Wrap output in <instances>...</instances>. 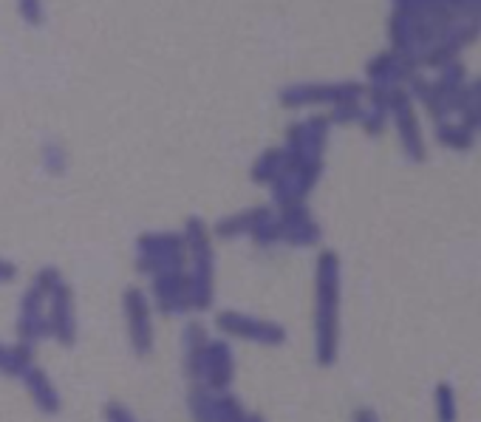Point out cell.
<instances>
[{"mask_svg": "<svg viewBox=\"0 0 481 422\" xmlns=\"http://www.w3.org/2000/svg\"><path fill=\"white\" fill-rule=\"evenodd\" d=\"M337 309H340V264L335 252L318 261V363L337 360Z\"/></svg>", "mask_w": 481, "mask_h": 422, "instance_id": "1", "label": "cell"}, {"mask_svg": "<svg viewBox=\"0 0 481 422\" xmlns=\"http://www.w3.org/2000/svg\"><path fill=\"white\" fill-rule=\"evenodd\" d=\"M127 306H131V323H134V338L139 352L151 348V329H147V309L139 292H127Z\"/></svg>", "mask_w": 481, "mask_h": 422, "instance_id": "2", "label": "cell"}, {"mask_svg": "<svg viewBox=\"0 0 481 422\" xmlns=\"http://www.w3.org/2000/svg\"><path fill=\"white\" fill-rule=\"evenodd\" d=\"M433 402H436V422H459V402H456V389L442 380L433 389Z\"/></svg>", "mask_w": 481, "mask_h": 422, "instance_id": "3", "label": "cell"}, {"mask_svg": "<svg viewBox=\"0 0 481 422\" xmlns=\"http://www.w3.org/2000/svg\"><path fill=\"white\" fill-rule=\"evenodd\" d=\"M439 142L450 145V148H470V142H473L470 127L468 125L465 127H445V125H442L439 127Z\"/></svg>", "mask_w": 481, "mask_h": 422, "instance_id": "4", "label": "cell"}]
</instances>
